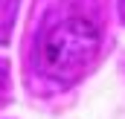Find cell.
Here are the masks:
<instances>
[{"instance_id":"6da1fadb","label":"cell","mask_w":125,"mask_h":119,"mask_svg":"<svg viewBox=\"0 0 125 119\" xmlns=\"http://www.w3.org/2000/svg\"><path fill=\"white\" fill-rule=\"evenodd\" d=\"M99 50V32L87 18L55 20L41 38V64L58 81H76L93 64Z\"/></svg>"}]
</instances>
